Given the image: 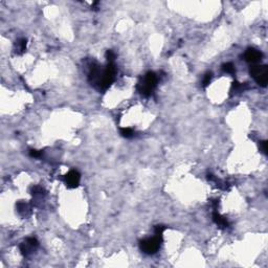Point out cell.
Returning a JSON list of instances; mask_svg holds the SVG:
<instances>
[{
	"label": "cell",
	"instance_id": "obj_8",
	"mask_svg": "<svg viewBox=\"0 0 268 268\" xmlns=\"http://www.w3.org/2000/svg\"><path fill=\"white\" fill-rule=\"evenodd\" d=\"M17 209H18V213L20 214V215L26 216V213H27V211H28V206H27V204L25 202L20 201V202L17 203Z\"/></svg>",
	"mask_w": 268,
	"mask_h": 268
},
{
	"label": "cell",
	"instance_id": "obj_13",
	"mask_svg": "<svg viewBox=\"0 0 268 268\" xmlns=\"http://www.w3.org/2000/svg\"><path fill=\"white\" fill-rule=\"evenodd\" d=\"M106 58L109 63H113V61H114V59H115V54L112 51V50H107Z\"/></svg>",
	"mask_w": 268,
	"mask_h": 268
},
{
	"label": "cell",
	"instance_id": "obj_4",
	"mask_svg": "<svg viewBox=\"0 0 268 268\" xmlns=\"http://www.w3.org/2000/svg\"><path fill=\"white\" fill-rule=\"evenodd\" d=\"M161 241H162V236L155 234V237H153V238L140 241L139 247L142 252L147 253V255H154L160 247Z\"/></svg>",
	"mask_w": 268,
	"mask_h": 268
},
{
	"label": "cell",
	"instance_id": "obj_18",
	"mask_svg": "<svg viewBox=\"0 0 268 268\" xmlns=\"http://www.w3.org/2000/svg\"><path fill=\"white\" fill-rule=\"evenodd\" d=\"M31 192H33V194H40V193L43 192V190H42V188H40V186H34V188H31Z\"/></svg>",
	"mask_w": 268,
	"mask_h": 268
},
{
	"label": "cell",
	"instance_id": "obj_16",
	"mask_svg": "<svg viewBox=\"0 0 268 268\" xmlns=\"http://www.w3.org/2000/svg\"><path fill=\"white\" fill-rule=\"evenodd\" d=\"M165 227L162 225H157L155 226V234H157V236H162V232H165Z\"/></svg>",
	"mask_w": 268,
	"mask_h": 268
},
{
	"label": "cell",
	"instance_id": "obj_2",
	"mask_svg": "<svg viewBox=\"0 0 268 268\" xmlns=\"http://www.w3.org/2000/svg\"><path fill=\"white\" fill-rule=\"evenodd\" d=\"M115 72H116L115 65L113 63H108L107 67L102 71V74H100V77L98 82V87L103 90L107 89L112 84V82L114 81Z\"/></svg>",
	"mask_w": 268,
	"mask_h": 268
},
{
	"label": "cell",
	"instance_id": "obj_14",
	"mask_svg": "<svg viewBox=\"0 0 268 268\" xmlns=\"http://www.w3.org/2000/svg\"><path fill=\"white\" fill-rule=\"evenodd\" d=\"M211 73H206L203 77V81H202V85L204 87L208 86V84L211 83Z\"/></svg>",
	"mask_w": 268,
	"mask_h": 268
},
{
	"label": "cell",
	"instance_id": "obj_5",
	"mask_svg": "<svg viewBox=\"0 0 268 268\" xmlns=\"http://www.w3.org/2000/svg\"><path fill=\"white\" fill-rule=\"evenodd\" d=\"M80 179H81V175L77 171L75 170H71L68 173L65 175V182L66 185L70 188H74L79 185Z\"/></svg>",
	"mask_w": 268,
	"mask_h": 268
},
{
	"label": "cell",
	"instance_id": "obj_6",
	"mask_svg": "<svg viewBox=\"0 0 268 268\" xmlns=\"http://www.w3.org/2000/svg\"><path fill=\"white\" fill-rule=\"evenodd\" d=\"M262 57H263V54L255 48H248L244 54V59L249 63L259 62L262 60Z\"/></svg>",
	"mask_w": 268,
	"mask_h": 268
},
{
	"label": "cell",
	"instance_id": "obj_7",
	"mask_svg": "<svg viewBox=\"0 0 268 268\" xmlns=\"http://www.w3.org/2000/svg\"><path fill=\"white\" fill-rule=\"evenodd\" d=\"M213 220L218 226H220V227L225 228V227H228V226H229V223H228L227 220H226L224 217H222V216L220 215L219 213H217L216 211L213 213Z\"/></svg>",
	"mask_w": 268,
	"mask_h": 268
},
{
	"label": "cell",
	"instance_id": "obj_1",
	"mask_svg": "<svg viewBox=\"0 0 268 268\" xmlns=\"http://www.w3.org/2000/svg\"><path fill=\"white\" fill-rule=\"evenodd\" d=\"M157 84V75L153 71H149L144 75L142 82L137 85V90L144 96H149L152 94V91Z\"/></svg>",
	"mask_w": 268,
	"mask_h": 268
},
{
	"label": "cell",
	"instance_id": "obj_3",
	"mask_svg": "<svg viewBox=\"0 0 268 268\" xmlns=\"http://www.w3.org/2000/svg\"><path fill=\"white\" fill-rule=\"evenodd\" d=\"M249 73L260 86L265 87L267 85L268 69L266 65H252L249 69Z\"/></svg>",
	"mask_w": 268,
	"mask_h": 268
},
{
	"label": "cell",
	"instance_id": "obj_10",
	"mask_svg": "<svg viewBox=\"0 0 268 268\" xmlns=\"http://www.w3.org/2000/svg\"><path fill=\"white\" fill-rule=\"evenodd\" d=\"M222 69H223L225 72L227 73H234V66L232 63H226V64H223V66H222Z\"/></svg>",
	"mask_w": 268,
	"mask_h": 268
},
{
	"label": "cell",
	"instance_id": "obj_12",
	"mask_svg": "<svg viewBox=\"0 0 268 268\" xmlns=\"http://www.w3.org/2000/svg\"><path fill=\"white\" fill-rule=\"evenodd\" d=\"M25 242H26L31 248H35V247L38 246V241H37V239H35V238H27Z\"/></svg>",
	"mask_w": 268,
	"mask_h": 268
},
{
	"label": "cell",
	"instance_id": "obj_17",
	"mask_svg": "<svg viewBox=\"0 0 268 268\" xmlns=\"http://www.w3.org/2000/svg\"><path fill=\"white\" fill-rule=\"evenodd\" d=\"M42 154L41 151H37V150H31L29 151V155L31 157H40Z\"/></svg>",
	"mask_w": 268,
	"mask_h": 268
},
{
	"label": "cell",
	"instance_id": "obj_11",
	"mask_svg": "<svg viewBox=\"0 0 268 268\" xmlns=\"http://www.w3.org/2000/svg\"><path fill=\"white\" fill-rule=\"evenodd\" d=\"M18 45V50L20 52H24V50L26 49V39H20L17 43Z\"/></svg>",
	"mask_w": 268,
	"mask_h": 268
},
{
	"label": "cell",
	"instance_id": "obj_9",
	"mask_svg": "<svg viewBox=\"0 0 268 268\" xmlns=\"http://www.w3.org/2000/svg\"><path fill=\"white\" fill-rule=\"evenodd\" d=\"M121 134L123 137L126 138H130L134 135V132L131 128H121Z\"/></svg>",
	"mask_w": 268,
	"mask_h": 268
},
{
	"label": "cell",
	"instance_id": "obj_15",
	"mask_svg": "<svg viewBox=\"0 0 268 268\" xmlns=\"http://www.w3.org/2000/svg\"><path fill=\"white\" fill-rule=\"evenodd\" d=\"M259 147H260V150H261L265 155H267V141H266V140L260 141Z\"/></svg>",
	"mask_w": 268,
	"mask_h": 268
}]
</instances>
